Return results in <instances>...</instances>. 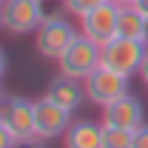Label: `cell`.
Masks as SVG:
<instances>
[{
    "label": "cell",
    "instance_id": "cell-19",
    "mask_svg": "<svg viewBox=\"0 0 148 148\" xmlns=\"http://www.w3.org/2000/svg\"><path fill=\"white\" fill-rule=\"evenodd\" d=\"M137 77L148 86V54H145V60H143V66H140V74H137Z\"/></svg>",
    "mask_w": 148,
    "mask_h": 148
},
{
    "label": "cell",
    "instance_id": "cell-23",
    "mask_svg": "<svg viewBox=\"0 0 148 148\" xmlns=\"http://www.w3.org/2000/svg\"><path fill=\"white\" fill-rule=\"evenodd\" d=\"M3 97H6V94H3V86H0V103H3Z\"/></svg>",
    "mask_w": 148,
    "mask_h": 148
},
{
    "label": "cell",
    "instance_id": "cell-9",
    "mask_svg": "<svg viewBox=\"0 0 148 148\" xmlns=\"http://www.w3.org/2000/svg\"><path fill=\"white\" fill-rule=\"evenodd\" d=\"M3 125L20 140L34 137V100L26 97H3Z\"/></svg>",
    "mask_w": 148,
    "mask_h": 148
},
{
    "label": "cell",
    "instance_id": "cell-22",
    "mask_svg": "<svg viewBox=\"0 0 148 148\" xmlns=\"http://www.w3.org/2000/svg\"><path fill=\"white\" fill-rule=\"evenodd\" d=\"M145 46H148V23H145Z\"/></svg>",
    "mask_w": 148,
    "mask_h": 148
},
{
    "label": "cell",
    "instance_id": "cell-20",
    "mask_svg": "<svg viewBox=\"0 0 148 148\" xmlns=\"http://www.w3.org/2000/svg\"><path fill=\"white\" fill-rule=\"evenodd\" d=\"M134 6H137V9H140V12L148 17V0H134Z\"/></svg>",
    "mask_w": 148,
    "mask_h": 148
},
{
    "label": "cell",
    "instance_id": "cell-16",
    "mask_svg": "<svg viewBox=\"0 0 148 148\" xmlns=\"http://www.w3.org/2000/svg\"><path fill=\"white\" fill-rule=\"evenodd\" d=\"M14 145H17V137L0 123V148H14Z\"/></svg>",
    "mask_w": 148,
    "mask_h": 148
},
{
    "label": "cell",
    "instance_id": "cell-2",
    "mask_svg": "<svg viewBox=\"0 0 148 148\" xmlns=\"http://www.w3.org/2000/svg\"><path fill=\"white\" fill-rule=\"evenodd\" d=\"M103 54V66L106 69H114V71L125 74V77H134L140 74V66L148 54V46L143 40H128V37H114L111 43H106L100 49Z\"/></svg>",
    "mask_w": 148,
    "mask_h": 148
},
{
    "label": "cell",
    "instance_id": "cell-7",
    "mask_svg": "<svg viewBox=\"0 0 148 148\" xmlns=\"http://www.w3.org/2000/svg\"><path fill=\"white\" fill-rule=\"evenodd\" d=\"M80 34L94 40L100 49H103L106 43H111V40L117 37V3L106 0V3H100L97 9L86 12V14L80 17Z\"/></svg>",
    "mask_w": 148,
    "mask_h": 148
},
{
    "label": "cell",
    "instance_id": "cell-27",
    "mask_svg": "<svg viewBox=\"0 0 148 148\" xmlns=\"http://www.w3.org/2000/svg\"><path fill=\"white\" fill-rule=\"evenodd\" d=\"M43 3H46V0H43Z\"/></svg>",
    "mask_w": 148,
    "mask_h": 148
},
{
    "label": "cell",
    "instance_id": "cell-26",
    "mask_svg": "<svg viewBox=\"0 0 148 148\" xmlns=\"http://www.w3.org/2000/svg\"><path fill=\"white\" fill-rule=\"evenodd\" d=\"M3 3H6V0H0V6H3Z\"/></svg>",
    "mask_w": 148,
    "mask_h": 148
},
{
    "label": "cell",
    "instance_id": "cell-24",
    "mask_svg": "<svg viewBox=\"0 0 148 148\" xmlns=\"http://www.w3.org/2000/svg\"><path fill=\"white\" fill-rule=\"evenodd\" d=\"M0 29H3V9H0Z\"/></svg>",
    "mask_w": 148,
    "mask_h": 148
},
{
    "label": "cell",
    "instance_id": "cell-14",
    "mask_svg": "<svg viewBox=\"0 0 148 148\" xmlns=\"http://www.w3.org/2000/svg\"><path fill=\"white\" fill-rule=\"evenodd\" d=\"M100 3H106V0H63V9H66L69 14H77V17H83L86 12L97 9Z\"/></svg>",
    "mask_w": 148,
    "mask_h": 148
},
{
    "label": "cell",
    "instance_id": "cell-21",
    "mask_svg": "<svg viewBox=\"0 0 148 148\" xmlns=\"http://www.w3.org/2000/svg\"><path fill=\"white\" fill-rule=\"evenodd\" d=\"M111 3H117V6H131L134 0H111Z\"/></svg>",
    "mask_w": 148,
    "mask_h": 148
},
{
    "label": "cell",
    "instance_id": "cell-4",
    "mask_svg": "<svg viewBox=\"0 0 148 148\" xmlns=\"http://www.w3.org/2000/svg\"><path fill=\"white\" fill-rule=\"evenodd\" d=\"M128 83H131V77L114 71V69L100 66V69H94L83 80V88H86L88 103H94V106H108L114 100H120L123 94H128Z\"/></svg>",
    "mask_w": 148,
    "mask_h": 148
},
{
    "label": "cell",
    "instance_id": "cell-13",
    "mask_svg": "<svg viewBox=\"0 0 148 148\" xmlns=\"http://www.w3.org/2000/svg\"><path fill=\"white\" fill-rule=\"evenodd\" d=\"M131 143H134V131L103 125V145L100 148H131Z\"/></svg>",
    "mask_w": 148,
    "mask_h": 148
},
{
    "label": "cell",
    "instance_id": "cell-15",
    "mask_svg": "<svg viewBox=\"0 0 148 148\" xmlns=\"http://www.w3.org/2000/svg\"><path fill=\"white\" fill-rule=\"evenodd\" d=\"M131 148H148V125H145V123L134 131V143H131Z\"/></svg>",
    "mask_w": 148,
    "mask_h": 148
},
{
    "label": "cell",
    "instance_id": "cell-12",
    "mask_svg": "<svg viewBox=\"0 0 148 148\" xmlns=\"http://www.w3.org/2000/svg\"><path fill=\"white\" fill-rule=\"evenodd\" d=\"M145 23L148 17L131 3V6H117V37L128 40H143L145 43Z\"/></svg>",
    "mask_w": 148,
    "mask_h": 148
},
{
    "label": "cell",
    "instance_id": "cell-3",
    "mask_svg": "<svg viewBox=\"0 0 148 148\" xmlns=\"http://www.w3.org/2000/svg\"><path fill=\"white\" fill-rule=\"evenodd\" d=\"M57 66H60V74H66V77H71V80H86L94 69H100L103 66V54H100V46L88 40V37H77L71 46L63 51V57L57 60Z\"/></svg>",
    "mask_w": 148,
    "mask_h": 148
},
{
    "label": "cell",
    "instance_id": "cell-25",
    "mask_svg": "<svg viewBox=\"0 0 148 148\" xmlns=\"http://www.w3.org/2000/svg\"><path fill=\"white\" fill-rule=\"evenodd\" d=\"M0 123H3V108H0Z\"/></svg>",
    "mask_w": 148,
    "mask_h": 148
},
{
    "label": "cell",
    "instance_id": "cell-18",
    "mask_svg": "<svg viewBox=\"0 0 148 148\" xmlns=\"http://www.w3.org/2000/svg\"><path fill=\"white\" fill-rule=\"evenodd\" d=\"M6 74H9V54L0 49V80H3Z\"/></svg>",
    "mask_w": 148,
    "mask_h": 148
},
{
    "label": "cell",
    "instance_id": "cell-17",
    "mask_svg": "<svg viewBox=\"0 0 148 148\" xmlns=\"http://www.w3.org/2000/svg\"><path fill=\"white\" fill-rule=\"evenodd\" d=\"M14 148H49V140H40V137H29V140H20Z\"/></svg>",
    "mask_w": 148,
    "mask_h": 148
},
{
    "label": "cell",
    "instance_id": "cell-5",
    "mask_svg": "<svg viewBox=\"0 0 148 148\" xmlns=\"http://www.w3.org/2000/svg\"><path fill=\"white\" fill-rule=\"evenodd\" d=\"M0 9H3V29L14 37L34 34L37 26L46 20L43 0H6Z\"/></svg>",
    "mask_w": 148,
    "mask_h": 148
},
{
    "label": "cell",
    "instance_id": "cell-10",
    "mask_svg": "<svg viewBox=\"0 0 148 148\" xmlns=\"http://www.w3.org/2000/svg\"><path fill=\"white\" fill-rule=\"evenodd\" d=\"M49 100H54L57 106H63V108L74 111L80 108L88 97H86V88H83V83L80 80H71V77H66V74H60L51 80V86H49V91H46Z\"/></svg>",
    "mask_w": 148,
    "mask_h": 148
},
{
    "label": "cell",
    "instance_id": "cell-1",
    "mask_svg": "<svg viewBox=\"0 0 148 148\" xmlns=\"http://www.w3.org/2000/svg\"><path fill=\"white\" fill-rule=\"evenodd\" d=\"M80 37V32L74 29L69 17L63 14H46V20L37 26L34 32V49L43 60H60L63 51Z\"/></svg>",
    "mask_w": 148,
    "mask_h": 148
},
{
    "label": "cell",
    "instance_id": "cell-11",
    "mask_svg": "<svg viewBox=\"0 0 148 148\" xmlns=\"http://www.w3.org/2000/svg\"><path fill=\"white\" fill-rule=\"evenodd\" d=\"M103 145V123L97 125L91 120H77L63 134V148H100Z\"/></svg>",
    "mask_w": 148,
    "mask_h": 148
},
{
    "label": "cell",
    "instance_id": "cell-6",
    "mask_svg": "<svg viewBox=\"0 0 148 148\" xmlns=\"http://www.w3.org/2000/svg\"><path fill=\"white\" fill-rule=\"evenodd\" d=\"M71 125V111L57 106L54 100L40 97L34 100V137L40 140H57Z\"/></svg>",
    "mask_w": 148,
    "mask_h": 148
},
{
    "label": "cell",
    "instance_id": "cell-8",
    "mask_svg": "<svg viewBox=\"0 0 148 148\" xmlns=\"http://www.w3.org/2000/svg\"><path fill=\"white\" fill-rule=\"evenodd\" d=\"M100 123H103V125H111V128L137 131L145 123V108H143V103L128 91V94H123L120 100L103 106V120H100Z\"/></svg>",
    "mask_w": 148,
    "mask_h": 148
}]
</instances>
